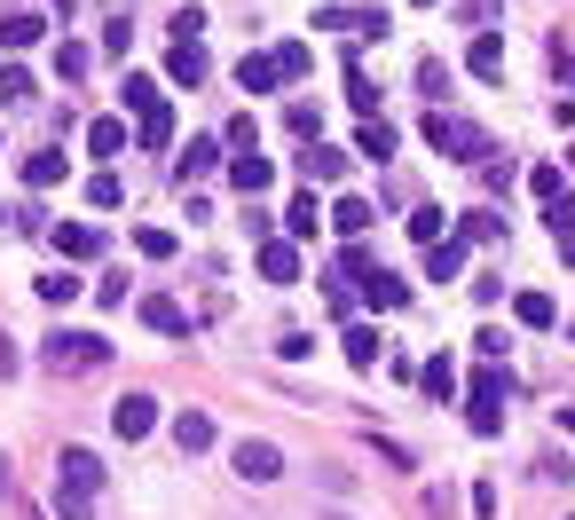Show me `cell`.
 Segmentation results:
<instances>
[{"mask_svg": "<svg viewBox=\"0 0 575 520\" xmlns=\"http://www.w3.org/2000/svg\"><path fill=\"white\" fill-rule=\"evenodd\" d=\"M236 87L268 95V87H277V63H268V55H245V63H236Z\"/></svg>", "mask_w": 575, "mask_h": 520, "instance_id": "obj_34", "label": "cell"}, {"mask_svg": "<svg viewBox=\"0 0 575 520\" xmlns=\"http://www.w3.org/2000/svg\"><path fill=\"white\" fill-rule=\"evenodd\" d=\"M213 166H221V143H213V135H197V143H189V150L174 158V182L189 189V182H206Z\"/></svg>", "mask_w": 575, "mask_h": 520, "instance_id": "obj_11", "label": "cell"}, {"mask_svg": "<svg viewBox=\"0 0 575 520\" xmlns=\"http://www.w3.org/2000/svg\"><path fill=\"white\" fill-rule=\"evenodd\" d=\"M134 252L143 260H174V230H134Z\"/></svg>", "mask_w": 575, "mask_h": 520, "instance_id": "obj_41", "label": "cell"}, {"mask_svg": "<svg viewBox=\"0 0 575 520\" xmlns=\"http://www.w3.org/2000/svg\"><path fill=\"white\" fill-rule=\"evenodd\" d=\"M363 300L379 308V315H394L402 300H411V284H402V276H387V269H370V276H363Z\"/></svg>", "mask_w": 575, "mask_h": 520, "instance_id": "obj_16", "label": "cell"}, {"mask_svg": "<svg viewBox=\"0 0 575 520\" xmlns=\"http://www.w3.org/2000/svg\"><path fill=\"white\" fill-rule=\"evenodd\" d=\"M426 143L450 158V166H489V126H473V119H457V111H426Z\"/></svg>", "mask_w": 575, "mask_h": 520, "instance_id": "obj_1", "label": "cell"}, {"mask_svg": "<svg viewBox=\"0 0 575 520\" xmlns=\"http://www.w3.org/2000/svg\"><path fill=\"white\" fill-rule=\"evenodd\" d=\"M457 237H465V245H497V237H504V221H497V213H465V221H457Z\"/></svg>", "mask_w": 575, "mask_h": 520, "instance_id": "obj_35", "label": "cell"}, {"mask_svg": "<svg viewBox=\"0 0 575 520\" xmlns=\"http://www.w3.org/2000/svg\"><path fill=\"white\" fill-rule=\"evenodd\" d=\"M465 252H473L465 237H442V245H426V276H433V284H450V276L465 269Z\"/></svg>", "mask_w": 575, "mask_h": 520, "instance_id": "obj_17", "label": "cell"}, {"mask_svg": "<svg viewBox=\"0 0 575 520\" xmlns=\"http://www.w3.org/2000/svg\"><path fill=\"white\" fill-rule=\"evenodd\" d=\"M40 363L63 371V379H72V371H103V363H111V339H103V332H56V339L40 347Z\"/></svg>", "mask_w": 575, "mask_h": 520, "instance_id": "obj_3", "label": "cell"}, {"mask_svg": "<svg viewBox=\"0 0 575 520\" xmlns=\"http://www.w3.org/2000/svg\"><path fill=\"white\" fill-rule=\"evenodd\" d=\"M48 237H56L63 260H95V252H103V230H95V221H56Z\"/></svg>", "mask_w": 575, "mask_h": 520, "instance_id": "obj_6", "label": "cell"}, {"mask_svg": "<svg viewBox=\"0 0 575 520\" xmlns=\"http://www.w3.org/2000/svg\"><path fill=\"white\" fill-rule=\"evenodd\" d=\"M150 426H158V403H150V395H126V403L111 410V434H119V442H143Z\"/></svg>", "mask_w": 575, "mask_h": 520, "instance_id": "obj_7", "label": "cell"}, {"mask_svg": "<svg viewBox=\"0 0 575 520\" xmlns=\"http://www.w3.org/2000/svg\"><path fill=\"white\" fill-rule=\"evenodd\" d=\"M40 32H48V16H40V9H9V16H0V40H9V48H32Z\"/></svg>", "mask_w": 575, "mask_h": 520, "instance_id": "obj_21", "label": "cell"}, {"mask_svg": "<svg viewBox=\"0 0 575 520\" xmlns=\"http://www.w3.org/2000/svg\"><path fill=\"white\" fill-rule=\"evenodd\" d=\"M134 143H143V150H166V143H174V111H143V119H134Z\"/></svg>", "mask_w": 575, "mask_h": 520, "instance_id": "obj_24", "label": "cell"}, {"mask_svg": "<svg viewBox=\"0 0 575 520\" xmlns=\"http://www.w3.org/2000/svg\"><path fill=\"white\" fill-rule=\"evenodd\" d=\"M284 119H292V135H308V143H316V135H323V111H316V103H292V111H284Z\"/></svg>", "mask_w": 575, "mask_h": 520, "instance_id": "obj_43", "label": "cell"}, {"mask_svg": "<svg viewBox=\"0 0 575 520\" xmlns=\"http://www.w3.org/2000/svg\"><path fill=\"white\" fill-rule=\"evenodd\" d=\"M347 103H355L363 119H370V111H379V87H370V79H363V63H355V55H347Z\"/></svg>", "mask_w": 575, "mask_h": 520, "instance_id": "obj_37", "label": "cell"}, {"mask_svg": "<svg viewBox=\"0 0 575 520\" xmlns=\"http://www.w3.org/2000/svg\"><path fill=\"white\" fill-rule=\"evenodd\" d=\"M316 221H323V213H316V189H308V198H292V206H284V237H292V245H299V237H316Z\"/></svg>", "mask_w": 575, "mask_h": 520, "instance_id": "obj_30", "label": "cell"}, {"mask_svg": "<svg viewBox=\"0 0 575 520\" xmlns=\"http://www.w3.org/2000/svg\"><path fill=\"white\" fill-rule=\"evenodd\" d=\"M331 230H340L347 245H363V230H370V221H379V206H370V198H331Z\"/></svg>", "mask_w": 575, "mask_h": 520, "instance_id": "obj_8", "label": "cell"}, {"mask_svg": "<svg viewBox=\"0 0 575 520\" xmlns=\"http://www.w3.org/2000/svg\"><path fill=\"white\" fill-rule=\"evenodd\" d=\"M63 174H72V158H63V150H32V158H24V182H32V189H56Z\"/></svg>", "mask_w": 575, "mask_h": 520, "instance_id": "obj_19", "label": "cell"}, {"mask_svg": "<svg viewBox=\"0 0 575 520\" xmlns=\"http://www.w3.org/2000/svg\"><path fill=\"white\" fill-rule=\"evenodd\" d=\"M236 473H245V481H277L284 473V449L277 442H236Z\"/></svg>", "mask_w": 575, "mask_h": 520, "instance_id": "obj_9", "label": "cell"}, {"mask_svg": "<svg viewBox=\"0 0 575 520\" xmlns=\"http://www.w3.org/2000/svg\"><path fill=\"white\" fill-rule=\"evenodd\" d=\"M465 63H473V79H497V72H504V40H497V32H481V40L465 48Z\"/></svg>", "mask_w": 575, "mask_h": 520, "instance_id": "obj_25", "label": "cell"}, {"mask_svg": "<svg viewBox=\"0 0 575 520\" xmlns=\"http://www.w3.org/2000/svg\"><path fill=\"white\" fill-rule=\"evenodd\" d=\"M229 182H236V189H245V198H260V189H268V182H277V166H268V158H260V150H236V158H229Z\"/></svg>", "mask_w": 575, "mask_h": 520, "instance_id": "obj_12", "label": "cell"}, {"mask_svg": "<svg viewBox=\"0 0 575 520\" xmlns=\"http://www.w3.org/2000/svg\"><path fill=\"white\" fill-rule=\"evenodd\" d=\"M95 490H103V458H95V449H63L56 458V497L95 505Z\"/></svg>", "mask_w": 575, "mask_h": 520, "instance_id": "obj_4", "label": "cell"}, {"mask_svg": "<svg viewBox=\"0 0 575 520\" xmlns=\"http://www.w3.org/2000/svg\"><path fill=\"white\" fill-rule=\"evenodd\" d=\"M504 403H513V371L481 363L473 371V395H465V426L473 434H504Z\"/></svg>", "mask_w": 575, "mask_h": 520, "instance_id": "obj_2", "label": "cell"}, {"mask_svg": "<svg viewBox=\"0 0 575 520\" xmlns=\"http://www.w3.org/2000/svg\"><path fill=\"white\" fill-rule=\"evenodd\" d=\"M9 230H16V237H40L48 221H40V206H9Z\"/></svg>", "mask_w": 575, "mask_h": 520, "instance_id": "obj_44", "label": "cell"}, {"mask_svg": "<svg viewBox=\"0 0 575 520\" xmlns=\"http://www.w3.org/2000/svg\"><path fill=\"white\" fill-rule=\"evenodd\" d=\"M87 150L95 158H119L126 150V119H87Z\"/></svg>", "mask_w": 575, "mask_h": 520, "instance_id": "obj_26", "label": "cell"}, {"mask_svg": "<svg viewBox=\"0 0 575 520\" xmlns=\"http://www.w3.org/2000/svg\"><path fill=\"white\" fill-rule=\"evenodd\" d=\"M567 520H575V512H567Z\"/></svg>", "mask_w": 575, "mask_h": 520, "instance_id": "obj_50", "label": "cell"}, {"mask_svg": "<svg viewBox=\"0 0 575 520\" xmlns=\"http://www.w3.org/2000/svg\"><path fill=\"white\" fill-rule=\"evenodd\" d=\"M418 386H426L433 403H450V395H457V371H450V355H433V363H418Z\"/></svg>", "mask_w": 575, "mask_h": 520, "instance_id": "obj_27", "label": "cell"}, {"mask_svg": "<svg viewBox=\"0 0 575 520\" xmlns=\"http://www.w3.org/2000/svg\"><path fill=\"white\" fill-rule=\"evenodd\" d=\"M370 269H379V260H370L363 245H340V260H331V284H363Z\"/></svg>", "mask_w": 575, "mask_h": 520, "instance_id": "obj_29", "label": "cell"}, {"mask_svg": "<svg viewBox=\"0 0 575 520\" xmlns=\"http://www.w3.org/2000/svg\"><path fill=\"white\" fill-rule=\"evenodd\" d=\"M560 252H567V260H575V230H567V237H560Z\"/></svg>", "mask_w": 575, "mask_h": 520, "instance_id": "obj_47", "label": "cell"}, {"mask_svg": "<svg viewBox=\"0 0 575 520\" xmlns=\"http://www.w3.org/2000/svg\"><path fill=\"white\" fill-rule=\"evenodd\" d=\"M32 95H40V87H32V72H24V63H9V72H0V103H32Z\"/></svg>", "mask_w": 575, "mask_h": 520, "instance_id": "obj_39", "label": "cell"}, {"mask_svg": "<svg viewBox=\"0 0 575 520\" xmlns=\"http://www.w3.org/2000/svg\"><path fill=\"white\" fill-rule=\"evenodd\" d=\"M119 103H126L134 119H143V111H158V103H166V95H158V79H143V72H126V87H119Z\"/></svg>", "mask_w": 575, "mask_h": 520, "instance_id": "obj_28", "label": "cell"}, {"mask_svg": "<svg viewBox=\"0 0 575 520\" xmlns=\"http://www.w3.org/2000/svg\"><path fill=\"white\" fill-rule=\"evenodd\" d=\"M411 237H418V245H442V237H450V213H442V206H418V213H411Z\"/></svg>", "mask_w": 575, "mask_h": 520, "instance_id": "obj_32", "label": "cell"}, {"mask_svg": "<svg viewBox=\"0 0 575 520\" xmlns=\"http://www.w3.org/2000/svg\"><path fill=\"white\" fill-rule=\"evenodd\" d=\"M95 63V48H79V40H56V79H79Z\"/></svg>", "mask_w": 575, "mask_h": 520, "instance_id": "obj_36", "label": "cell"}, {"mask_svg": "<svg viewBox=\"0 0 575 520\" xmlns=\"http://www.w3.org/2000/svg\"><path fill=\"white\" fill-rule=\"evenodd\" d=\"M174 442H182V458L213 449V418H206V410H182V418H174Z\"/></svg>", "mask_w": 575, "mask_h": 520, "instance_id": "obj_22", "label": "cell"}, {"mask_svg": "<svg viewBox=\"0 0 575 520\" xmlns=\"http://www.w3.org/2000/svg\"><path fill=\"white\" fill-rule=\"evenodd\" d=\"M528 189H536L545 206H560V198H567V174H560V166H536V174H528Z\"/></svg>", "mask_w": 575, "mask_h": 520, "instance_id": "obj_40", "label": "cell"}, {"mask_svg": "<svg viewBox=\"0 0 575 520\" xmlns=\"http://www.w3.org/2000/svg\"><path fill=\"white\" fill-rule=\"evenodd\" d=\"M316 24L355 32V40H387V32H394V16H387V9H316Z\"/></svg>", "mask_w": 575, "mask_h": 520, "instance_id": "obj_5", "label": "cell"}, {"mask_svg": "<svg viewBox=\"0 0 575 520\" xmlns=\"http://www.w3.org/2000/svg\"><path fill=\"white\" fill-rule=\"evenodd\" d=\"M268 63H277V79H308V63H316V55H308V40H284Z\"/></svg>", "mask_w": 575, "mask_h": 520, "instance_id": "obj_31", "label": "cell"}, {"mask_svg": "<svg viewBox=\"0 0 575 520\" xmlns=\"http://www.w3.org/2000/svg\"><path fill=\"white\" fill-rule=\"evenodd\" d=\"M418 9H433V0H418Z\"/></svg>", "mask_w": 575, "mask_h": 520, "instance_id": "obj_48", "label": "cell"}, {"mask_svg": "<svg viewBox=\"0 0 575 520\" xmlns=\"http://www.w3.org/2000/svg\"><path fill=\"white\" fill-rule=\"evenodd\" d=\"M513 315L528 323V332H552L560 308H552V292H513Z\"/></svg>", "mask_w": 575, "mask_h": 520, "instance_id": "obj_20", "label": "cell"}, {"mask_svg": "<svg viewBox=\"0 0 575 520\" xmlns=\"http://www.w3.org/2000/svg\"><path fill=\"white\" fill-rule=\"evenodd\" d=\"M340 339H347V363H355V371H379V347H387V339H379V323H347Z\"/></svg>", "mask_w": 575, "mask_h": 520, "instance_id": "obj_15", "label": "cell"}, {"mask_svg": "<svg viewBox=\"0 0 575 520\" xmlns=\"http://www.w3.org/2000/svg\"><path fill=\"white\" fill-rule=\"evenodd\" d=\"M206 72H213L206 48H197V40H174V55H166V87H197Z\"/></svg>", "mask_w": 575, "mask_h": 520, "instance_id": "obj_10", "label": "cell"}, {"mask_svg": "<svg viewBox=\"0 0 575 520\" xmlns=\"http://www.w3.org/2000/svg\"><path fill=\"white\" fill-rule=\"evenodd\" d=\"M355 150L370 158V166H387V158H394V126H387V119H363V126H355Z\"/></svg>", "mask_w": 575, "mask_h": 520, "instance_id": "obj_18", "label": "cell"}, {"mask_svg": "<svg viewBox=\"0 0 575 520\" xmlns=\"http://www.w3.org/2000/svg\"><path fill=\"white\" fill-rule=\"evenodd\" d=\"M567 166H575V150H567Z\"/></svg>", "mask_w": 575, "mask_h": 520, "instance_id": "obj_49", "label": "cell"}, {"mask_svg": "<svg viewBox=\"0 0 575 520\" xmlns=\"http://www.w3.org/2000/svg\"><path fill=\"white\" fill-rule=\"evenodd\" d=\"M119 198H126V189H119V174H95V182H87V206H103V213H111Z\"/></svg>", "mask_w": 575, "mask_h": 520, "instance_id": "obj_42", "label": "cell"}, {"mask_svg": "<svg viewBox=\"0 0 575 520\" xmlns=\"http://www.w3.org/2000/svg\"><path fill=\"white\" fill-rule=\"evenodd\" d=\"M545 221H552V237H567V230H575V189H567L560 206H545Z\"/></svg>", "mask_w": 575, "mask_h": 520, "instance_id": "obj_45", "label": "cell"}, {"mask_svg": "<svg viewBox=\"0 0 575 520\" xmlns=\"http://www.w3.org/2000/svg\"><path fill=\"white\" fill-rule=\"evenodd\" d=\"M79 292H87V284H79V276H63V269H56V276H40V300H48V308H72Z\"/></svg>", "mask_w": 575, "mask_h": 520, "instance_id": "obj_38", "label": "cell"}, {"mask_svg": "<svg viewBox=\"0 0 575 520\" xmlns=\"http://www.w3.org/2000/svg\"><path fill=\"white\" fill-rule=\"evenodd\" d=\"M260 276H268V284H292V276H299V245H292V237H268V245H260Z\"/></svg>", "mask_w": 575, "mask_h": 520, "instance_id": "obj_13", "label": "cell"}, {"mask_svg": "<svg viewBox=\"0 0 575 520\" xmlns=\"http://www.w3.org/2000/svg\"><path fill=\"white\" fill-rule=\"evenodd\" d=\"M418 95H433V111H442V95H450V63H442V55L418 63Z\"/></svg>", "mask_w": 575, "mask_h": 520, "instance_id": "obj_33", "label": "cell"}, {"mask_svg": "<svg viewBox=\"0 0 575 520\" xmlns=\"http://www.w3.org/2000/svg\"><path fill=\"white\" fill-rule=\"evenodd\" d=\"M143 323H150V332H189V315H182V300H166V292H150V300H143Z\"/></svg>", "mask_w": 575, "mask_h": 520, "instance_id": "obj_23", "label": "cell"}, {"mask_svg": "<svg viewBox=\"0 0 575 520\" xmlns=\"http://www.w3.org/2000/svg\"><path fill=\"white\" fill-rule=\"evenodd\" d=\"M292 166H299V182H340V174H347V150H323V143H316V150H299Z\"/></svg>", "mask_w": 575, "mask_h": 520, "instance_id": "obj_14", "label": "cell"}, {"mask_svg": "<svg viewBox=\"0 0 575 520\" xmlns=\"http://www.w3.org/2000/svg\"><path fill=\"white\" fill-rule=\"evenodd\" d=\"M9 371H16V339H9V332H0V379H9Z\"/></svg>", "mask_w": 575, "mask_h": 520, "instance_id": "obj_46", "label": "cell"}]
</instances>
